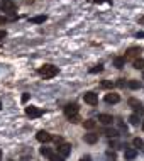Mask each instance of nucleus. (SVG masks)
<instances>
[{
  "mask_svg": "<svg viewBox=\"0 0 144 161\" xmlns=\"http://www.w3.org/2000/svg\"><path fill=\"white\" fill-rule=\"evenodd\" d=\"M39 75H42L44 78H53V77H56V75H58V68H56V66H53V65H44L39 70Z\"/></svg>",
  "mask_w": 144,
  "mask_h": 161,
  "instance_id": "f257e3e1",
  "label": "nucleus"
},
{
  "mask_svg": "<svg viewBox=\"0 0 144 161\" xmlns=\"http://www.w3.org/2000/svg\"><path fill=\"white\" fill-rule=\"evenodd\" d=\"M83 100H85V103H88V105H97V103H98V97H97V93H93V92H87L85 95H83Z\"/></svg>",
  "mask_w": 144,
  "mask_h": 161,
  "instance_id": "f03ea898",
  "label": "nucleus"
},
{
  "mask_svg": "<svg viewBox=\"0 0 144 161\" xmlns=\"http://www.w3.org/2000/svg\"><path fill=\"white\" fill-rule=\"evenodd\" d=\"M0 10L2 12H14L15 10V4L12 0H2L0 2Z\"/></svg>",
  "mask_w": 144,
  "mask_h": 161,
  "instance_id": "7ed1b4c3",
  "label": "nucleus"
},
{
  "mask_svg": "<svg viewBox=\"0 0 144 161\" xmlns=\"http://www.w3.org/2000/svg\"><path fill=\"white\" fill-rule=\"evenodd\" d=\"M65 115H66L68 119L73 117V115H78V105L76 103H68V105L65 107Z\"/></svg>",
  "mask_w": 144,
  "mask_h": 161,
  "instance_id": "20e7f679",
  "label": "nucleus"
},
{
  "mask_svg": "<svg viewBox=\"0 0 144 161\" xmlns=\"http://www.w3.org/2000/svg\"><path fill=\"white\" fill-rule=\"evenodd\" d=\"M36 139L39 141V143L44 144V143H49V141H53V136L49 134V132H46V131H39V132L36 134Z\"/></svg>",
  "mask_w": 144,
  "mask_h": 161,
  "instance_id": "39448f33",
  "label": "nucleus"
},
{
  "mask_svg": "<svg viewBox=\"0 0 144 161\" xmlns=\"http://www.w3.org/2000/svg\"><path fill=\"white\" fill-rule=\"evenodd\" d=\"M26 114L29 117H41V115H42V110L34 107V105H29V107H26Z\"/></svg>",
  "mask_w": 144,
  "mask_h": 161,
  "instance_id": "423d86ee",
  "label": "nucleus"
},
{
  "mask_svg": "<svg viewBox=\"0 0 144 161\" xmlns=\"http://www.w3.org/2000/svg\"><path fill=\"white\" fill-rule=\"evenodd\" d=\"M136 156H137V151H136V148H126V151H124V158H126L127 161H132V159H136Z\"/></svg>",
  "mask_w": 144,
  "mask_h": 161,
  "instance_id": "0eeeda50",
  "label": "nucleus"
},
{
  "mask_svg": "<svg viewBox=\"0 0 144 161\" xmlns=\"http://www.w3.org/2000/svg\"><path fill=\"white\" fill-rule=\"evenodd\" d=\"M141 54V48H129L126 51V56H124V58L126 59H129V58H136L137 59V56Z\"/></svg>",
  "mask_w": 144,
  "mask_h": 161,
  "instance_id": "6e6552de",
  "label": "nucleus"
},
{
  "mask_svg": "<svg viewBox=\"0 0 144 161\" xmlns=\"http://www.w3.org/2000/svg\"><path fill=\"white\" fill-rule=\"evenodd\" d=\"M58 153L61 154V156H65V158H66L68 154L71 153V146H70V144H66V143H63L61 146H58Z\"/></svg>",
  "mask_w": 144,
  "mask_h": 161,
  "instance_id": "1a4fd4ad",
  "label": "nucleus"
},
{
  "mask_svg": "<svg viewBox=\"0 0 144 161\" xmlns=\"http://www.w3.org/2000/svg\"><path fill=\"white\" fill-rule=\"evenodd\" d=\"M98 121L102 122L104 125H109V124H112V122H114V117H112V115H109V114H100V115H98Z\"/></svg>",
  "mask_w": 144,
  "mask_h": 161,
  "instance_id": "9d476101",
  "label": "nucleus"
},
{
  "mask_svg": "<svg viewBox=\"0 0 144 161\" xmlns=\"http://www.w3.org/2000/svg\"><path fill=\"white\" fill-rule=\"evenodd\" d=\"M85 143H88V144H95L97 141H98V134H95V132H88V134H85Z\"/></svg>",
  "mask_w": 144,
  "mask_h": 161,
  "instance_id": "9b49d317",
  "label": "nucleus"
},
{
  "mask_svg": "<svg viewBox=\"0 0 144 161\" xmlns=\"http://www.w3.org/2000/svg\"><path fill=\"white\" fill-rule=\"evenodd\" d=\"M119 100H120V97H119V93H107V95H105V102L107 103H117Z\"/></svg>",
  "mask_w": 144,
  "mask_h": 161,
  "instance_id": "f8f14e48",
  "label": "nucleus"
},
{
  "mask_svg": "<svg viewBox=\"0 0 144 161\" xmlns=\"http://www.w3.org/2000/svg\"><path fill=\"white\" fill-rule=\"evenodd\" d=\"M124 65H126V58L119 56V58L114 59V66H115V68H119V70H120V68H124Z\"/></svg>",
  "mask_w": 144,
  "mask_h": 161,
  "instance_id": "ddd939ff",
  "label": "nucleus"
},
{
  "mask_svg": "<svg viewBox=\"0 0 144 161\" xmlns=\"http://www.w3.org/2000/svg\"><path fill=\"white\" fill-rule=\"evenodd\" d=\"M95 125H97V121H93V119H88V121H85V122H83V127H85V129H88V131L95 129Z\"/></svg>",
  "mask_w": 144,
  "mask_h": 161,
  "instance_id": "4468645a",
  "label": "nucleus"
},
{
  "mask_svg": "<svg viewBox=\"0 0 144 161\" xmlns=\"http://www.w3.org/2000/svg\"><path fill=\"white\" fill-rule=\"evenodd\" d=\"M46 19H48L46 15H36V17H31L29 21L32 22V24H42V22H44Z\"/></svg>",
  "mask_w": 144,
  "mask_h": 161,
  "instance_id": "2eb2a0df",
  "label": "nucleus"
},
{
  "mask_svg": "<svg viewBox=\"0 0 144 161\" xmlns=\"http://www.w3.org/2000/svg\"><path fill=\"white\" fill-rule=\"evenodd\" d=\"M134 68H136V70H144V59L142 58L134 59Z\"/></svg>",
  "mask_w": 144,
  "mask_h": 161,
  "instance_id": "dca6fc26",
  "label": "nucleus"
},
{
  "mask_svg": "<svg viewBox=\"0 0 144 161\" xmlns=\"http://www.w3.org/2000/svg\"><path fill=\"white\" fill-rule=\"evenodd\" d=\"M104 134L107 136V137H117L119 132L115 131V129H104Z\"/></svg>",
  "mask_w": 144,
  "mask_h": 161,
  "instance_id": "f3484780",
  "label": "nucleus"
},
{
  "mask_svg": "<svg viewBox=\"0 0 144 161\" xmlns=\"http://www.w3.org/2000/svg\"><path fill=\"white\" fill-rule=\"evenodd\" d=\"M127 103H129V105L132 107L134 110H136L137 107H141V105H142V103H141L139 100H136V99H129V100H127Z\"/></svg>",
  "mask_w": 144,
  "mask_h": 161,
  "instance_id": "a211bd4d",
  "label": "nucleus"
},
{
  "mask_svg": "<svg viewBox=\"0 0 144 161\" xmlns=\"http://www.w3.org/2000/svg\"><path fill=\"white\" fill-rule=\"evenodd\" d=\"M132 146H134V148H142V146H144V141L141 139V137H134Z\"/></svg>",
  "mask_w": 144,
  "mask_h": 161,
  "instance_id": "6ab92c4d",
  "label": "nucleus"
},
{
  "mask_svg": "<svg viewBox=\"0 0 144 161\" xmlns=\"http://www.w3.org/2000/svg\"><path fill=\"white\" fill-rule=\"evenodd\" d=\"M127 87L132 88V90H137V88H141V83L139 81H136V80H131L129 83H127Z\"/></svg>",
  "mask_w": 144,
  "mask_h": 161,
  "instance_id": "aec40b11",
  "label": "nucleus"
},
{
  "mask_svg": "<svg viewBox=\"0 0 144 161\" xmlns=\"http://www.w3.org/2000/svg\"><path fill=\"white\" fill-rule=\"evenodd\" d=\"M129 122L132 125H137V124H139V115H137V114H132V115L129 117Z\"/></svg>",
  "mask_w": 144,
  "mask_h": 161,
  "instance_id": "412c9836",
  "label": "nucleus"
},
{
  "mask_svg": "<svg viewBox=\"0 0 144 161\" xmlns=\"http://www.w3.org/2000/svg\"><path fill=\"white\" fill-rule=\"evenodd\" d=\"M49 161H65V156H61V154H51L49 156Z\"/></svg>",
  "mask_w": 144,
  "mask_h": 161,
  "instance_id": "4be33fe9",
  "label": "nucleus"
},
{
  "mask_svg": "<svg viewBox=\"0 0 144 161\" xmlns=\"http://www.w3.org/2000/svg\"><path fill=\"white\" fill-rule=\"evenodd\" d=\"M41 154H42V156H46V158H49L51 156V149H49V148H41Z\"/></svg>",
  "mask_w": 144,
  "mask_h": 161,
  "instance_id": "5701e85b",
  "label": "nucleus"
},
{
  "mask_svg": "<svg viewBox=\"0 0 144 161\" xmlns=\"http://www.w3.org/2000/svg\"><path fill=\"white\" fill-rule=\"evenodd\" d=\"M102 70H104V66L98 65V66H95V68H92V70H90V73H100Z\"/></svg>",
  "mask_w": 144,
  "mask_h": 161,
  "instance_id": "b1692460",
  "label": "nucleus"
},
{
  "mask_svg": "<svg viewBox=\"0 0 144 161\" xmlns=\"http://www.w3.org/2000/svg\"><path fill=\"white\" fill-rule=\"evenodd\" d=\"M102 87L104 88H114V83H112V81H102Z\"/></svg>",
  "mask_w": 144,
  "mask_h": 161,
  "instance_id": "393cba45",
  "label": "nucleus"
},
{
  "mask_svg": "<svg viewBox=\"0 0 144 161\" xmlns=\"http://www.w3.org/2000/svg\"><path fill=\"white\" fill-rule=\"evenodd\" d=\"M136 114H137V115H142V114H144V107H142V105L137 107V109H136Z\"/></svg>",
  "mask_w": 144,
  "mask_h": 161,
  "instance_id": "a878e982",
  "label": "nucleus"
},
{
  "mask_svg": "<svg viewBox=\"0 0 144 161\" xmlns=\"http://www.w3.org/2000/svg\"><path fill=\"white\" fill-rule=\"evenodd\" d=\"M80 161H92V156H88V154H85V156H81Z\"/></svg>",
  "mask_w": 144,
  "mask_h": 161,
  "instance_id": "bb28decb",
  "label": "nucleus"
},
{
  "mask_svg": "<svg viewBox=\"0 0 144 161\" xmlns=\"http://www.w3.org/2000/svg\"><path fill=\"white\" fill-rule=\"evenodd\" d=\"M5 22H7V17H4V15H0V26H4Z\"/></svg>",
  "mask_w": 144,
  "mask_h": 161,
  "instance_id": "cd10ccee",
  "label": "nucleus"
},
{
  "mask_svg": "<svg viewBox=\"0 0 144 161\" xmlns=\"http://www.w3.org/2000/svg\"><path fill=\"white\" fill-rule=\"evenodd\" d=\"M54 143L58 144V146H61V144H63V139H61V137H56V139H54Z\"/></svg>",
  "mask_w": 144,
  "mask_h": 161,
  "instance_id": "c85d7f7f",
  "label": "nucleus"
},
{
  "mask_svg": "<svg viewBox=\"0 0 144 161\" xmlns=\"http://www.w3.org/2000/svg\"><path fill=\"white\" fill-rule=\"evenodd\" d=\"M70 121L71 122H78V121H80V117H78V115H73V117H70Z\"/></svg>",
  "mask_w": 144,
  "mask_h": 161,
  "instance_id": "c756f323",
  "label": "nucleus"
},
{
  "mask_svg": "<svg viewBox=\"0 0 144 161\" xmlns=\"http://www.w3.org/2000/svg\"><path fill=\"white\" fill-rule=\"evenodd\" d=\"M5 36H7V32H5V31H0V41L4 39V37H5Z\"/></svg>",
  "mask_w": 144,
  "mask_h": 161,
  "instance_id": "7c9ffc66",
  "label": "nucleus"
},
{
  "mask_svg": "<svg viewBox=\"0 0 144 161\" xmlns=\"http://www.w3.org/2000/svg\"><path fill=\"white\" fill-rule=\"evenodd\" d=\"M93 2H95V4H102V2H105V0H93ZM107 2H110L112 4V0H107Z\"/></svg>",
  "mask_w": 144,
  "mask_h": 161,
  "instance_id": "2f4dec72",
  "label": "nucleus"
},
{
  "mask_svg": "<svg viewBox=\"0 0 144 161\" xmlns=\"http://www.w3.org/2000/svg\"><path fill=\"white\" fill-rule=\"evenodd\" d=\"M27 100H29V95H27V93L26 95H22V102H27Z\"/></svg>",
  "mask_w": 144,
  "mask_h": 161,
  "instance_id": "473e14b6",
  "label": "nucleus"
},
{
  "mask_svg": "<svg viewBox=\"0 0 144 161\" xmlns=\"http://www.w3.org/2000/svg\"><path fill=\"white\" fill-rule=\"evenodd\" d=\"M137 37H144V31H141V32H137Z\"/></svg>",
  "mask_w": 144,
  "mask_h": 161,
  "instance_id": "72a5a7b5",
  "label": "nucleus"
},
{
  "mask_svg": "<svg viewBox=\"0 0 144 161\" xmlns=\"http://www.w3.org/2000/svg\"><path fill=\"white\" fill-rule=\"evenodd\" d=\"M139 24H144V15L142 17H139Z\"/></svg>",
  "mask_w": 144,
  "mask_h": 161,
  "instance_id": "f704fd0d",
  "label": "nucleus"
},
{
  "mask_svg": "<svg viewBox=\"0 0 144 161\" xmlns=\"http://www.w3.org/2000/svg\"><path fill=\"white\" fill-rule=\"evenodd\" d=\"M0 159H2V151H0Z\"/></svg>",
  "mask_w": 144,
  "mask_h": 161,
  "instance_id": "c9c22d12",
  "label": "nucleus"
},
{
  "mask_svg": "<svg viewBox=\"0 0 144 161\" xmlns=\"http://www.w3.org/2000/svg\"><path fill=\"white\" fill-rule=\"evenodd\" d=\"M142 131H144V121H142Z\"/></svg>",
  "mask_w": 144,
  "mask_h": 161,
  "instance_id": "e433bc0d",
  "label": "nucleus"
},
{
  "mask_svg": "<svg viewBox=\"0 0 144 161\" xmlns=\"http://www.w3.org/2000/svg\"><path fill=\"white\" fill-rule=\"evenodd\" d=\"M0 109H2V103H0Z\"/></svg>",
  "mask_w": 144,
  "mask_h": 161,
  "instance_id": "4c0bfd02",
  "label": "nucleus"
}]
</instances>
